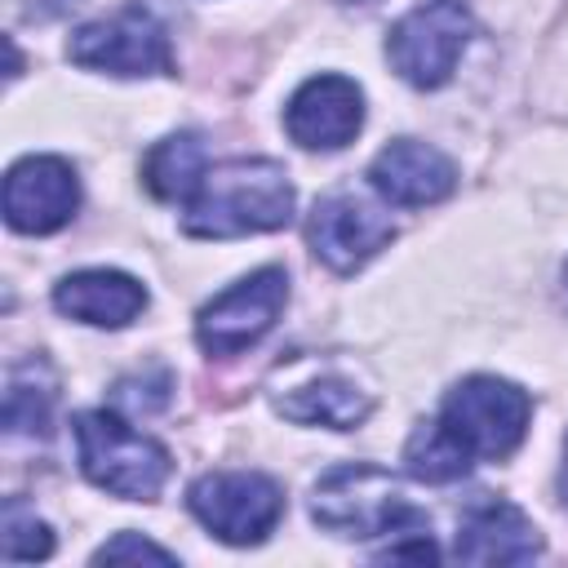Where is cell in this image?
<instances>
[{
  "label": "cell",
  "mask_w": 568,
  "mask_h": 568,
  "mask_svg": "<svg viewBox=\"0 0 568 568\" xmlns=\"http://www.w3.org/2000/svg\"><path fill=\"white\" fill-rule=\"evenodd\" d=\"M364 124V93L346 75H311L284 106V129L306 151H342Z\"/></svg>",
  "instance_id": "obj_11"
},
{
  "label": "cell",
  "mask_w": 568,
  "mask_h": 568,
  "mask_svg": "<svg viewBox=\"0 0 568 568\" xmlns=\"http://www.w3.org/2000/svg\"><path fill=\"white\" fill-rule=\"evenodd\" d=\"M368 186L386 200V204H399V209H426V204H439L453 195L457 186V164L430 146V142H417V138H395L386 142L373 164H368Z\"/></svg>",
  "instance_id": "obj_12"
},
{
  "label": "cell",
  "mask_w": 568,
  "mask_h": 568,
  "mask_svg": "<svg viewBox=\"0 0 568 568\" xmlns=\"http://www.w3.org/2000/svg\"><path fill=\"white\" fill-rule=\"evenodd\" d=\"M120 559L173 564L178 555H173V550H164V546H155V541H146V537H138V532H115L106 546H98V550H93V564H120Z\"/></svg>",
  "instance_id": "obj_20"
},
{
  "label": "cell",
  "mask_w": 568,
  "mask_h": 568,
  "mask_svg": "<svg viewBox=\"0 0 568 568\" xmlns=\"http://www.w3.org/2000/svg\"><path fill=\"white\" fill-rule=\"evenodd\" d=\"M67 58L84 71H106V75H173L169 31L138 4L84 22L67 40Z\"/></svg>",
  "instance_id": "obj_8"
},
{
  "label": "cell",
  "mask_w": 568,
  "mask_h": 568,
  "mask_svg": "<svg viewBox=\"0 0 568 568\" xmlns=\"http://www.w3.org/2000/svg\"><path fill=\"white\" fill-rule=\"evenodd\" d=\"M351 4H368V0H351Z\"/></svg>",
  "instance_id": "obj_23"
},
{
  "label": "cell",
  "mask_w": 568,
  "mask_h": 568,
  "mask_svg": "<svg viewBox=\"0 0 568 568\" xmlns=\"http://www.w3.org/2000/svg\"><path fill=\"white\" fill-rule=\"evenodd\" d=\"M80 209V178L62 155H27L4 178V222L22 235H53Z\"/></svg>",
  "instance_id": "obj_10"
},
{
  "label": "cell",
  "mask_w": 568,
  "mask_h": 568,
  "mask_svg": "<svg viewBox=\"0 0 568 568\" xmlns=\"http://www.w3.org/2000/svg\"><path fill=\"white\" fill-rule=\"evenodd\" d=\"M284 302H288V275H284V266L248 271L244 280H235L231 288H222L195 315V342H200V351L213 355V359H231V355L248 351L253 342H262L271 333V324L280 320Z\"/></svg>",
  "instance_id": "obj_7"
},
{
  "label": "cell",
  "mask_w": 568,
  "mask_h": 568,
  "mask_svg": "<svg viewBox=\"0 0 568 568\" xmlns=\"http://www.w3.org/2000/svg\"><path fill=\"white\" fill-rule=\"evenodd\" d=\"M390 240H395L390 213H382L373 200H364L355 191H333V195L315 200V209L306 217V244H311V253L328 271H337V275L359 271Z\"/></svg>",
  "instance_id": "obj_9"
},
{
  "label": "cell",
  "mask_w": 568,
  "mask_h": 568,
  "mask_svg": "<svg viewBox=\"0 0 568 568\" xmlns=\"http://www.w3.org/2000/svg\"><path fill=\"white\" fill-rule=\"evenodd\" d=\"M293 222V182L275 160H226L204 169L195 195L186 200L182 231L195 240L262 235Z\"/></svg>",
  "instance_id": "obj_1"
},
{
  "label": "cell",
  "mask_w": 568,
  "mask_h": 568,
  "mask_svg": "<svg viewBox=\"0 0 568 568\" xmlns=\"http://www.w3.org/2000/svg\"><path fill=\"white\" fill-rule=\"evenodd\" d=\"M475 18L466 0H422L386 31V62L413 89H439L453 80Z\"/></svg>",
  "instance_id": "obj_5"
},
{
  "label": "cell",
  "mask_w": 568,
  "mask_h": 568,
  "mask_svg": "<svg viewBox=\"0 0 568 568\" xmlns=\"http://www.w3.org/2000/svg\"><path fill=\"white\" fill-rule=\"evenodd\" d=\"M564 306H568V266H564Z\"/></svg>",
  "instance_id": "obj_22"
},
{
  "label": "cell",
  "mask_w": 568,
  "mask_h": 568,
  "mask_svg": "<svg viewBox=\"0 0 568 568\" xmlns=\"http://www.w3.org/2000/svg\"><path fill=\"white\" fill-rule=\"evenodd\" d=\"M404 462H408V475H417V479H426V484H453V479H462V475L475 466V462L448 439V430H444L439 422H422V426L408 435Z\"/></svg>",
  "instance_id": "obj_18"
},
{
  "label": "cell",
  "mask_w": 568,
  "mask_h": 568,
  "mask_svg": "<svg viewBox=\"0 0 568 568\" xmlns=\"http://www.w3.org/2000/svg\"><path fill=\"white\" fill-rule=\"evenodd\" d=\"M559 501L568 506V439H564V466H559Z\"/></svg>",
  "instance_id": "obj_21"
},
{
  "label": "cell",
  "mask_w": 568,
  "mask_h": 568,
  "mask_svg": "<svg viewBox=\"0 0 568 568\" xmlns=\"http://www.w3.org/2000/svg\"><path fill=\"white\" fill-rule=\"evenodd\" d=\"M53 399H58V382H53L49 364L44 359L18 364L9 373V390H4V430L9 435H49Z\"/></svg>",
  "instance_id": "obj_17"
},
{
  "label": "cell",
  "mask_w": 568,
  "mask_h": 568,
  "mask_svg": "<svg viewBox=\"0 0 568 568\" xmlns=\"http://www.w3.org/2000/svg\"><path fill=\"white\" fill-rule=\"evenodd\" d=\"M275 408H280L288 422H302V426L355 430V426L373 413V399H368V390H359L355 382L324 373V377H311V382L288 386L284 395H275Z\"/></svg>",
  "instance_id": "obj_15"
},
{
  "label": "cell",
  "mask_w": 568,
  "mask_h": 568,
  "mask_svg": "<svg viewBox=\"0 0 568 568\" xmlns=\"http://www.w3.org/2000/svg\"><path fill=\"white\" fill-rule=\"evenodd\" d=\"M532 399L506 377L475 373L457 382L439 404V426L470 462H501L510 457L528 435Z\"/></svg>",
  "instance_id": "obj_4"
},
{
  "label": "cell",
  "mask_w": 568,
  "mask_h": 568,
  "mask_svg": "<svg viewBox=\"0 0 568 568\" xmlns=\"http://www.w3.org/2000/svg\"><path fill=\"white\" fill-rule=\"evenodd\" d=\"M0 550H4L9 564H27V559H49L53 555L49 524L22 497H9L4 501V537H0Z\"/></svg>",
  "instance_id": "obj_19"
},
{
  "label": "cell",
  "mask_w": 568,
  "mask_h": 568,
  "mask_svg": "<svg viewBox=\"0 0 568 568\" xmlns=\"http://www.w3.org/2000/svg\"><path fill=\"white\" fill-rule=\"evenodd\" d=\"M71 430H75L80 470L102 493L124 497V501H155L160 488L169 484V470H173L169 448L133 430L120 413H106V408L75 413Z\"/></svg>",
  "instance_id": "obj_3"
},
{
  "label": "cell",
  "mask_w": 568,
  "mask_h": 568,
  "mask_svg": "<svg viewBox=\"0 0 568 568\" xmlns=\"http://www.w3.org/2000/svg\"><path fill=\"white\" fill-rule=\"evenodd\" d=\"M209 169V155H204V142L195 133H169L164 142H155L142 160V182L155 200L164 204H186L200 186Z\"/></svg>",
  "instance_id": "obj_16"
},
{
  "label": "cell",
  "mask_w": 568,
  "mask_h": 568,
  "mask_svg": "<svg viewBox=\"0 0 568 568\" xmlns=\"http://www.w3.org/2000/svg\"><path fill=\"white\" fill-rule=\"evenodd\" d=\"M53 306L93 328H124L146 311V288L124 271L93 266V271L62 275L53 284Z\"/></svg>",
  "instance_id": "obj_14"
},
{
  "label": "cell",
  "mask_w": 568,
  "mask_h": 568,
  "mask_svg": "<svg viewBox=\"0 0 568 568\" xmlns=\"http://www.w3.org/2000/svg\"><path fill=\"white\" fill-rule=\"evenodd\" d=\"M453 555L466 564H528L541 555V537L515 501L484 497L466 506L453 537Z\"/></svg>",
  "instance_id": "obj_13"
},
{
  "label": "cell",
  "mask_w": 568,
  "mask_h": 568,
  "mask_svg": "<svg viewBox=\"0 0 568 568\" xmlns=\"http://www.w3.org/2000/svg\"><path fill=\"white\" fill-rule=\"evenodd\" d=\"M311 519L337 537H417L430 532L426 515L408 501L404 484L373 466V462H346L320 475L311 497Z\"/></svg>",
  "instance_id": "obj_2"
},
{
  "label": "cell",
  "mask_w": 568,
  "mask_h": 568,
  "mask_svg": "<svg viewBox=\"0 0 568 568\" xmlns=\"http://www.w3.org/2000/svg\"><path fill=\"white\" fill-rule=\"evenodd\" d=\"M191 515L226 546H257L284 515V488L262 470H209L186 493Z\"/></svg>",
  "instance_id": "obj_6"
}]
</instances>
